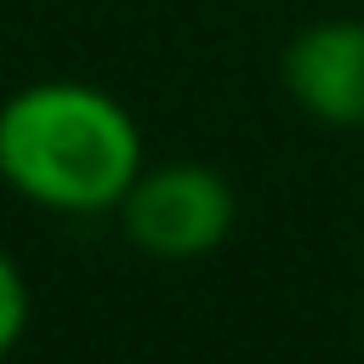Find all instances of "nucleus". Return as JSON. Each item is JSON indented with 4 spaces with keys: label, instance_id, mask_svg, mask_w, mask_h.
<instances>
[{
    "label": "nucleus",
    "instance_id": "f257e3e1",
    "mask_svg": "<svg viewBox=\"0 0 364 364\" xmlns=\"http://www.w3.org/2000/svg\"><path fill=\"white\" fill-rule=\"evenodd\" d=\"M136 114L91 80H28L0 102V182L51 216H114L142 176Z\"/></svg>",
    "mask_w": 364,
    "mask_h": 364
},
{
    "label": "nucleus",
    "instance_id": "f03ea898",
    "mask_svg": "<svg viewBox=\"0 0 364 364\" xmlns=\"http://www.w3.org/2000/svg\"><path fill=\"white\" fill-rule=\"evenodd\" d=\"M119 233L154 256V262H199L210 256L239 216L233 182L216 165L199 159H165V165H142V176L131 182V193L119 199Z\"/></svg>",
    "mask_w": 364,
    "mask_h": 364
},
{
    "label": "nucleus",
    "instance_id": "7ed1b4c3",
    "mask_svg": "<svg viewBox=\"0 0 364 364\" xmlns=\"http://www.w3.org/2000/svg\"><path fill=\"white\" fill-rule=\"evenodd\" d=\"M279 80L318 125L364 131V17H324L290 34L279 51Z\"/></svg>",
    "mask_w": 364,
    "mask_h": 364
},
{
    "label": "nucleus",
    "instance_id": "20e7f679",
    "mask_svg": "<svg viewBox=\"0 0 364 364\" xmlns=\"http://www.w3.org/2000/svg\"><path fill=\"white\" fill-rule=\"evenodd\" d=\"M28 313H34L28 279H23V267L11 262V250L0 245V358L28 336Z\"/></svg>",
    "mask_w": 364,
    "mask_h": 364
}]
</instances>
